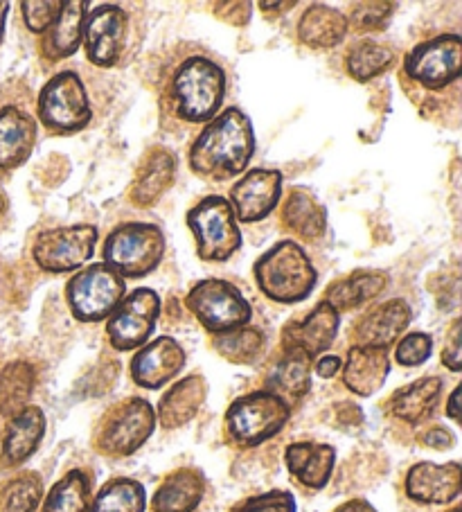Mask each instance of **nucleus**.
I'll return each mask as SVG.
<instances>
[{
  "label": "nucleus",
  "instance_id": "1",
  "mask_svg": "<svg viewBox=\"0 0 462 512\" xmlns=\"http://www.w3.org/2000/svg\"><path fill=\"white\" fill-rule=\"evenodd\" d=\"M255 152L253 127L239 109H228L201 131L190 149V167L206 179H233Z\"/></svg>",
  "mask_w": 462,
  "mask_h": 512
},
{
  "label": "nucleus",
  "instance_id": "2",
  "mask_svg": "<svg viewBox=\"0 0 462 512\" xmlns=\"http://www.w3.org/2000/svg\"><path fill=\"white\" fill-rule=\"evenodd\" d=\"M226 95V73L208 57H188L176 66L167 84V102L183 122L201 125L215 120Z\"/></svg>",
  "mask_w": 462,
  "mask_h": 512
},
{
  "label": "nucleus",
  "instance_id": "3",
  "mask_svg": "<svg viewBox=\"0 0 462 512\" xmlns=\"http://www.w3.org/2000/svg\"><path fill=\"white\" fill-rule=\"evenodd\" d=\"M255 280L275 303H300L314 291L316 269L296 242H280L255 262Z\"/></svg>",
  "mask_w": 462,
  "mask_h": 512
},
{
  "label": "nucleus",
  "instance_id": "4",
  "mask_svg": "<svg viewBox=\"0 0 462 512\" xmlns=\"http://www.w3.org/2000/svg\"><path fill=\"white\" fill-rule=\"evenodd\" d=\"M165 237L154 224H122L104 240V264L120 278H142L158 267Z\"/></svg>",
  "mask_w": 462,
  "mask_h": 512
},
{
  "label": "nucleus",
  "instance_id": "5",
  "mask_svg": "<svg viewBox=\"0 0 462 512\" xmlns=\"http://www.w3.org/2000/svg\"><path fill=\"white\" fill-rule=\"evenodd\" d=\"M287 420V402L269 391H257L230 404L226 413V434L239 447H255L282 431Z\"/></svg>",
  "mask_w": 462,
  "mask_h": 512
},
{
  "label": "nucleus",
  "instance_id": "6",
  "mask_svg": "<svg viewBox=\"0 0 462 512\" xmlns=\"http://www.w3.org/2000/svg\"><path fill=\"white\" fill-rule=\"evenodd\" d=\"M188 226L197 240V253L206 262H226L242 246V233L228 199L206 197L188 213Z\"/></svg>",
  "mask_w": 462,
  "mask_h": 512
},
{
  "label": "nucleus",
  "instance_id": "7",
  "mask_svg": "<svg viewBox=\"0 0 462 512\" xmlns=\"http://www.w3.org/2000/svg\"><path fill=\"white\" fill-rule=\"evenodd\" d=\"M190 312L212 334H226L246 328L251 321V305L235 285L226 280H201L188 294Z\"/></svg>",
  "mask_w": 462,
  "mask_h": 512
},
{
  "label": "nucleus",
  "instance_id": "8",
  "mask_svg": "<svg viewBox=\"0 0 462 512\" xmlns=\"http://www.w3.org/2000/svg\"><path fill=\"white\" fill-rule=\"evenodd\" d=\"M124 289H127L124 278L118 273L106 264H91L68 282L66 300L77 321L97 323L109 319L115 307L122 303Z\"/></svg>",
  "mask_w": 462,
  "mask_h": 512
},
{
  "label": "nucleus",
  "instance_id": "9",
  "mask_svg": "<svg viewBox=\"0 0 462 512\" xmlns=\"http://www.w3.org/2000/svg\"><path fill=\"white\" fill-rule=\"evenodd\" d=\"M39 118L52 134H75L91 122L86 88L75 73H59L39 95Z\"/></svg>",
  "mask_w": 462,
  "mask_h": 512
},
{
  "label": "nucleus",
  "instance_id": "10",
  "mask_svg": "<svg viewBox=\"0 0 462 512\" xmlns=\"http://www.w3.org/2000/svg\"><path fill=\"white\" fill-rule=\"evenodd\" d=\"M154 427L156 413L151 404L131 397L104 418L100 436H97V449L106 456H129L145 445Z\"/></svg>",
  "mask_w": 462,
  "mask_h": 512
},
{
  "label": "nucleus",
  "instance_id": "11",
  "mask_svg": "<svg viewBox=\"0 0 462 512\" xmlns=\"http://www.w3.org/2000/svg\"><path fill=\"white\" fill-rule=\"evenodd\" d=\"M161 314V298L154 289H136L129 298L115 307L106 323V334L115 350H133L145 343L156 328V319Z\"/></svg>",
  "mask_w": 462,
  "mask_h": 512
},
{
  "label": "nucleus",
  "instance_id": "12",
  "mask_svg": "<svg viewBox=\"0 0 462 512\" xmlns=\"http://www.w3.org/2000/svg\"><path fill=\"white\" fill-rule=\"evenodd\" d=\"M95 226H70L43 231L34 242V262L48 273H66L91 258L97 244Z\"/></svg>",
  "mask_w": 462,
  "mask_h": 512
},
{
  "label": "nucleus",
  "instance_id": "13",
  "mask_svg": "<svg viewBox=\"0 0 462 512\" xmlns=\"http://www.w3.org/2000/svg\"><path fill=\"white\" fill-rule=\"evenodd\" d=\"M406 73L426 88H444L462 73V41L458 34H442L415 46L406 55Z\"/></svg>",
  "mask_w": 462,
  "mask_h": 512
},
{
  "label": "nucleus",
  "instance_id": "14",
  "mask_svg": "<svg viewBox=\"0 0 462 512\" xmlns=\"http://www.w3.org/2000/svg\"><path fill=\"white\" fill-rule=\"evenodd\" d=\"M127 34V14L118 5H97L93 12H86L82 37L86 55L100 68H111L120 59Z\"/></svg>",
  "mask_w": 462,
  "mask_h": 512
},
{
  "label": "nucleus",
  "instance_id": "15",
  "mask_svg": "<svg viewBox=\"0 0 462 512\" xmlns=\"http://www.w3.org/2000/svg\"><path fill=\"white\" fill-rule=\"evenodd\" d=\"M282 194V174L278 170H251L230 190V208L235 219L246 224L260 222L278 206Z\"/></svg>",
  "mask_w": 462,
  "mask_h": 512
},
{
  "label": "nucleus",
  "instance_id": "16",
  "mask_svg": "<svg viewBox=\"0 0 462 512\" xmlns=\"http://www.w3.org/2000/svg\"><path fill=\"white\" fill-rule=\"evenodd\" d=\"M336 332H339V312L323 300L305 319L293 321L284 328L282 348L298 350L312 359L332 346Z\"/></svg>",
  "mask_w": 462,
  "mask_h": 512
},
{
  "label": "nucleus",
  "instance_id": "17",
  "mask_svg": "<svg viewBox=\"0 0 462 512\" xmlns=\"http://www.w3.org/2000/svg\"><path fill=\"white\" fill-rule=\"evenodd\" d=\"M185 352L172 337H161L142 348L131 361V373L142 388H161L181 373Z\"/></svg>",
  "mask_w": 462,
  "mask_h": 512
},
{
  "label": "nucleus",
  "instance_id": "18",
  "mask_svg": "<svg viewBox=\"0 0 462 512\" xmlns=\"http://www.w3.org/2000/svg\"><path fill=\"white\" fill-rule=\"evenodd\" d=\"M176 176V156L165 147H151L142 158L129 188V199L140 208L154 203L170 190Z\"/></svg>",
  "mask_w": 462,
  "mask_h": 512
},
{
  "label": "nucleus",
  "instance_id": "19",
  "mask_svg": "<svg viewBox=\"0 0 462 512\" xmlns=\"http://www.w3.org/2000/svg\"><path fill=\"white\" fill-rule=\"evenodd\" d=\"M462 472L458 463H417L406 476L408 497L420 503H449L460 494Z\"/></svg>",
  "mask_w": 462,
  "mask_h": 512
},
{
  "label": "nucleus",
  "instance_id": "20",
  "mask_svg": "<svg viewBox=\"0 0 462 512\" xmlns=\"http://www.w3.org/2000/svg\"><path fill=\"white\" fill-rule=\"evenodd\" d=\"M408 323H411V307L404 300H390L363 316L352 337L357 346L388 350L390 343H395L399 334L408 328Z\"/></svg>",
  "mask_w": 462,
  "mask_h": 512
},
{
  "label": "nucleus",
  "instance_id": "21",
  "mask_svg": "<svg viewBox=\"0 0 462 512\" xmlns=\"http://www.w3.org/2000/svg\"><path fill=\"white\" fill-rule=\"evenodd\" d=\"M37 138V122L28 113L5 107L0 109V172L23 165L32 154Z\"/></svg>",
  "mask_w": 462,
  "mask_h": 512
},
{
  "label": "nucleus",
  "instance_id": "22",
  "mask_svg": "<svg viewBox=\"0 0 462 512\" xmlns=\"http://www.w3.org/2000/svg\"><path fill=\"white\" fill-rule=\"evenodd\" d=\"M390 373V357L386 348L354 346L345 361L343 382L357 395H372L384 386Z\"/></svg>",
  "mask_w": 462,
  "mask_h": 512
},
{
  "label": "nucleus",
  "instance_id": "23",
  "mask_svg": "<svg viewBox=\"0 0 462 512\" xmlns=\"http://www.w3.org/2000/svg\"><path fill=\"white\" fill-rule=\"evenodd\" d=\"M287 467L296 479L307 488L321 490L330 481L336 452L330 445L318 443H293L287 447Z\"/></svg>",
  "mask_w": 462,
  "mask_h": 512
},
{
  "label": "nucleus",
  "instance_id": "24",
  "mask_svg": "<svg viewBox=\"0 0 462 512\" xmlns=\"http://www.w3.org/2000/svg\"><path fill=\"white\" fill-rule=\"evenodd\" d=\"M206 379L201 375H192L181 379L179 384H174L170 391L158 404V420L165 429L183 427L185 422H190L197 416L203 400H206Z\"/></svg>",
  "mask_w": 462,
  "mask_h": 512
},
{
  "label": "nucleus",
  "instance_id": "25",
  "mask_svg": "<svg viewBox=\"0 0 462 512\" xmlns=\"http://www.w3.org/2000/svg\"><path fill=\"white\" fill-rule=\"evenodd\" d=\"M46 431V418L43 411L37 406H28L19 416L12 420L10 429H7L5 443H3V463L5 465H21L23 461L37 452V447Z\"/></svg>",
  "mask_w": 462,
  "mask_h": 512
},
{
  "label": "nucleus",
  "instance_id": "26",
  "mask_svg": "<svg viewBox=\"0 0 462 512\" xmlns=\"http://www.w3.org/2000/svg\"><path fill=\"white\" fill-rule=\"evenodd\" d=\"M282 224L291 233H296L300 240L314 242L318 237H323L327 217L323 206L314 199L312 192L296 188L289 192V197L282 206Z\"/></svg>",
  "mask_w": 462,
  "mask_h": 512
},
{
  "label": "nucleus",
  "instance_id": "27",
  "mask_svg": "<svg viewBox=\"0 0 462 512\" xmlns=\"http://www.w3.org/2000/svg\"><path fill=\"white\" fill-rule=\"evenodd\" d=\"M348 19L327 5H312L298 23V37L309 48H334L345 39Z\"/></svg>",
  "mask_w": 462,
  "mask_h": 512
},
{
  "label": "nucleus",
  "instance_id": "28",
  "mask_svg": "<svg viewBox=\"0 0 462 512\" xmlns=\"http://www.w3.org/2000/svg\"><path fill=\"white\" fill-rule=\"evenodd\" d=\"M88 3H64L59 12V19L48 30V37L43 41V55L50 61L66 59L75 55V50L82 43V30L86 19Z\"/></svg>",
  "mask_w": 462,
  "mask_h": 512
},
{
  "label": "nucleus",
  "instance_id": "29",
  "mask_svg": "<svg viewBox=\"0 0 462 512\" xmlns=\"http://www.w3.org/2000/svg\"><path fill=\"white\" fill-rule=\"evenodd\" d=\"M440 391L442 382L438 377L417 379V382L399 388V391L390 397V413L399 420L417 425V422L431 416L435 404L440 400Z\"/></svg>",
  "mask_w": 462,
  "mask_h": 512
},
{
  "label": "nucleus",
  "instance_id": "30",
  "mask_svg": "<svg viewBox=\"0 0 462 512\" xmlns=\"http://www.w3.org/2000/svg\"><path fill=\"white\" fill-rule=\"evenodd\" d=\"M386 287V276L377 271H357L343 278L325 291V303L332 305L336 312H348L361 307L368 300L377 298Z\"/></svg>",
  "mask_w": 462,
  "mask_h": 512
},
{
  "label": "nucleus",
  "instance_id": "31",
  "mask_svg": "<svg viewBox=\"0 0 462 512\" xmlns=\"http://www.w3.org/2000/svg\"><path fill=\"white\" fill-rule=\"evenodd\" d=\"M203 497V476L179 470L167 476L154 494V512H192Z\"/></svg>",
  "mask_w": 462,
  "mask_h": 512
},
{
  "label": "nucleus",
  "instance_id": "32",
  "mask_svg": "<svg viewBox=\"0 0 462 512\" xmlns=\"http://www.w3.org/2000/svg\"><path fill=\"white\" fill-rule=\"evenodd\" d=\"M309 370H312V359L298 350H284L278 366L269 375V393L278 395L287 404L291 400H300L309 391V382H312Z\"/></svg>",
  "mask_w": 462,
  "mask_h": 512
},
{
  "label": "nucleus",
  "instance_id": "33",
  "mask_svg": "<svg viewBox=\"0 0 462 512\" xmlns=\"http://www.w3.org/2000/svg\"><path fill=\"white\" fill-rule=\"evenodd\" d=\"M34 388V368L25 361H14L0 373V416L16 418L28 409Z\"/></svg>",
  "mask_w": 462,
  "mask_h": 512
},
{
  "label": "nucleus",
  "instance_id": "34",
  "mask_svg": "<svg viewBox=\"0 0 462 512\" xmlns=\"http://www.w3.org/2000/svg\"><path fill=\"white\" fill-rule=\"evenodd\" d=\"M91 503V483L79 470L66 474L55 488L50 490L41 512H88Z\"/></svg>",
  "mask_w": 462,
  "mask_h": 512
},
{
  "label": "nucleus",
  "instance_id": "35",
  "mask_svg": "<svg viewBox=\"0 0 462 512\" xmlns=\"http://www.w3.org/2000/svg\"><path fill=\"white\" fill-rule=\"evenodd\" d=\"M145 510V490L138 481L113 479L97 494L88 512H142Z\"/></svg>",
  "mask_w": 462,
  "mask_h": 512
},
{
  "label": "nucleus",
  "instance_id": "36",
  "mask_svg": "<svg viewBox=\"0 0 462 512\" xmlns=\"http://www.w3.org/2000/svg\"><path fill=\"white\" fill-rule=\"evenodd\" d=\"M393 59L395 55L388 46L363 41L348 52V57H345V66H348V73L357 79V82H368V79L386 73L390 64H393Z\"/></svg>",
  "mask_w": 462,
  "mask_h": 512
},
{
  "label": "nucleus",
  "instance_id": "37",
  "mask_svg": "<svg viewBox=\"0 0 462 512\" xmlns=\"http://www.w3.org/2000/svg\"><path fill=\"white\" fill-rule=\"evenodd\" d=\"M39 474L25 472L0 488V512H34L41 501Z\"/></svg>",
  "mask_w": 462,
  "mask_h": 512
},
{
  "label": "nucleus",
  "instance_id": "38",
  "mask_svg": "<svg viewBox=\"0 0 462 512\" xmlns=\"http://www.w3.org/2000/svg\"><path fill=\"white\" fill-rule=\"evenodd\" d=\"M212 346L221 357L233 364H251L264 348V337L253 328H239L226 334H217Z\"/></svg>",
  "mask_w": 462,
  "mask_h": 512
},
{
  "label": "nucleus",
  "instance_id": "39",
  "mask_svg": "<svg viewBox=\"0 0 462 512\" xmlns=\"http://www.w3.org/2000/svg\"><path fill=\"white\" fill-rule=\"evenodd\" d=\"M393 3H357L352 7L350 23L357 32H377L384 30L390 16H393Z\"/></svg>",
  "mask_w": 462,
  "mask_h": 512
},
{
  "label": "nucleus",
  "instance_id": "40",
  "mask_svg": "<svg viewBox=\"0 0 462 512\" xmlns=\"http://www.w3.org/2000/svg\"><path fill=\"white\" fill-rule=\"evenodd\" d=\"M233 512H296V501L289 492L273 490L242 501Z\"/></svg>",
  "mask_w": 462,
  "mask_h": 512
},
{
  "label": "nucleus",
  "instance_id": "41",
  "mask_svg": "<svg viewBox=\"0 0 462 512\" xmlns=\"http://www.w3.org/2000/svg\"><path fill=\"white\" fill-rule=\"evenodd\" d=\"M431 348H433V339L429 334H422V332L408 334V337L399 341L397 361L402 366H420L431 357Z\"/></svg>",
  "mask_w": 462,
  "mask_h": 512
},
{
  "label": "nucleus",
  "instance_id": "42",
  "mask_svg": "<svg viewBox=\"0 0 462 512\" xmlns=\"http://www.w3.org/2000/svg\"><path fill=\"white\" fill-rule=\"evenodd\" d=\"M61 7H64V3H37V0H32V3H23L21 10H23L25 25L37 34L46 32L59 19Z\"/></svg>",
  "mask_w": 462,
  "mask_h": 512
},
{
  "label": "nucleus",
  "instance_id": "43",
  "mask_svg": "<svg viewBox=\"0 0 462 512\" xmlns=\"http://www.w3.org/2000/svg\"><path fill=\"white\" fill-rule=\"evenodd\" d=\"M442 361L444 366L453 373H458L460 364H462V350H460V321H456L451 325V332H449V343L444 346L442 350Z\"/></svg>",
  "mask_w": 462,
  "mask_h": 512
},
{
  "label": "nucleus",
  "instance_id": "44",
  "mask_svg": "<svg viewBox=\"0 0 462 512\" xmlns=\"http://www.w3.org/2000/svg\"><path fill=\"white\" fill-rule=\"evenodd\" d=\"M422 440H424V445H429L433 449H449V447H453V443H456V440H453V436H451V431L442 429V427H435L431 431H426Z\"/></svg>",
  "mask_w": 462,
  "mask_h": 512
},
{
  "label": "nucleus",
  "instance_id": "45",
  "mask_svg": "<svg viewBox=\"0 0 462 512\" xmlns=\"http://www.w3.org/2000/svg\"><path fill=\"white\" fill-rule=\"evenodd\" d=\"M339 370H341V359L334 357V355H327L323 359H318V364H316V373L325 377V379L334 377L336 373H339Z\"/></svg>",
  "mask_w": 462,
  "mask_h": 512
},
{
  "label": "nucleus",
  "instance_id": "46",
  "mask_svg": "<svg viewBox=\"0 0 462 512\" xmlns=\"http://www.w3.org/2000/svg\"><path fill=\"white\" fill-rule=\"evenodd\" d=\"M336 512H377L375 508L370 506L368 501H361V499H354V501H348L343 503V506L336 510Z\"/></svg>",
  "mask_w": 462,
  "mask_h": 512
},
{
  "label": "nucleus",
  "instance_id": "47",
  "mask_svg": "<svg viewBox=\"0 0 462 512\" xmlns=\"http://www.w3.org/2000/svg\"><path fill=\"white\" fill-rule=\"evenodd\" d=\"M458 400H460V386L456 388V391L451 393V397H449V404H447V413H449V418H451V420H456V422H460Z\"/></svg>",
  "mask_w": 462,
  "mask_h": 512
},
{
  "label": "nucleus",
  "instance_id": "48",
  "mask_svg": "<svg viewBox=\"0 0 462 512\" xmlns=\"http://www.w3.org/2000/svg\"><path fill=\"white\" fill-rule=\"evenodd\" d=\"M260 7L262 10H282L284 12V10H291V7H296V3H282V5L280 3H262Z\"/></svg>",
  "mask_w": 462,
  "mask_h": 512
},
{
  "label": "nucleus",
  "instance_id": "49",
  "mask_svg": "<svg viewBox=\"0 0 462 512\" xmlns=\"http://www.w3.org/2000/svg\"><path fill=\"white\" fill-rule=\"evenodd\" d=\"M7 10H10V5H7V3H0V41H3V32H5V19H7Z\"/></svg>",
  "mask_w": 462,
  "mask_h": 512
},
{
  "label": "nucleus",
  "instance_id": "50",
  "mask_svg": "<svg viewBox=\"0 0 462 512\" xmlns=\"http://www.w3.org/2000/svg\"><path fill=\"white\" fill-rule=\"evenodd\" d=\"M5 210H7V199H5V194L0 192V217L5 215Z\"/></svg>",
  "mask_w": 462,
  "mask_h": 512
},
{
  "label": "nucleus",
  "instance_id": "51",
  "mask_svg": "<svg viewBox=\"0 0 462 512\" xmlns=\"http://www.w3.org/2000/svg\"><path fill=\"white\" fill-rule=\"evenodd\" d=\"M451 512H460V508H453V510H451Z\"/></svg>",
  "mask_w": 462,
  "mask_h": 512
}]
</instances>
